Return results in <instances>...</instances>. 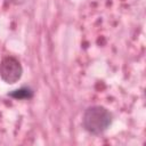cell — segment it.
Here are the masks:
<instances>
[{
  "instance_id": "6da1fadb",
  "label": "cell",
  "mask_w": 146,
  "mask_h": 146,
  "mask_svg": "<svg viewBox=\"0 0 146 146\" xmlns=\"http://www.w3.org/2000/svg\"><path fill=\"white\" fill-rule=\"evenodd\" d=\"M112 123V114L103 106L95 105L88 107L82 116L83 128L92 135H100L107 130Z\"/></svg>"
},
{
  "instance_id": "7a4b0ae2",
  "label": "cell",
  "mask_w": 146,
  "mask_h": 146,
  "mask_svg": "<svg viewBox=\"0 0 146 146\" xmlns=\"http://www.w3.org/2000/svg\"><path fill=\"white\" fill-rule=\"evenodd\" d=\"M23 73V67L19 60L13 56L5 57L0 63V78L6 83H15L17 82Z\"/></svg>"
},
{
  "instance_id": "3957f363",
  "label": "cell",
  "mask_w": 146,
  "mask_h": 146,
  "mask_svg": "<svg viewBox=\"0 0 146 146\" xmlns=\"http://www.w3.org/2000/svg\"><path fill=\"white\" fill-rule=\"evenodd\" d=\"M9 96L15 98V99H29L33 96V91L29 87H23V88H19V89L11 91L9 94Z\"/></svg>"
}]
</instances>
